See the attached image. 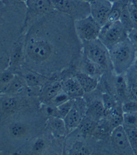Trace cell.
<instances>
[{"label":"cell","instance_id":"6da1fadb","mask_svg":"<svg viewBox=\"0 0 137 155\" xmlns=\"http://www.w3.org/2000/svg\"><path fill=\"white\" fill-rule=\"evenodd\" d=\"M25 35L22 70L50 78L67 70L82 56V43L75 32L74 20L58 11L38 20Z\"/></svg>","mask_w":137,"mask_h":155},{"label":"cell","instance_id":"8d00e7d4","mask_svg":"<svg viewBox=\"0 0 137 155\" xmlns=\"http://www.w3.org/2000/svg\"><path fill=\"white\" fill-rule=\"evenodd\" d=\"M133 67L135 68L136 70H137V54H136V58H135V64H134V65H133Z\"/></svg>","mask_w":137,"mask_h":155},{"label":"cell","instance_id":"d590c367","mask_svg":"<svg viewBox=\"0 0 137 155\" xmlns=\"http://www.w3.org/2000/svg\"><path fill=\"white\" fill-rule=\"evenodd\" d=\"M129 1L131 2V4L134 5V7L137 10V0H129Z\"/></svg>","mask_w":137,"mask_h":155},{"label":"cell","instance_id":"1f68e13d","mask_svg":"<svg viewBox=\"0 0 137 155\" xmlns=\"http://www.w3.org/2000/svg\"><path fill=\"white\" fill-rule=\"evenodd\" d=\"M71 100L70 97L62 90L61 92H60L58 95H57L55 97V98L52 100V101L51 102L50 104L55 105V106H56V107H58V106L61 105L62 104L66 102L67 101H68V100Z\"/></svg>","mask_w":137,"mask_h":155},{"label":"cell","instance_id":"5bb4252c","mask_svg":"<svg viewBox=\"0 0 137 155\" xmlns=\"http://www.w3.org/2000/svg\"><path fill=\"white\" fill-rule=\"evenodd\" d=\"M25 35L23 33L18 37L11 51L9 68L15 74L21 73L25 62Z\"/></svg>","mask_w":137,"mask_h":155},{"label":"cell","instance_id":"e575fe53","mask_svg":"<svg viewBox=\"0 0 137 155\" xmlns=\"http://www.w3.org/2000/svg\"><path fill=\"white\" fill-rule=\"evenodd\" d=\"M27 0H8V2H16V3H25Z\"/></svg>","mask_w":137,"mask_h":155},{"label":"cell","instance_id":"277c9868","mask_svg":"<svg viewBox=\"0 0 137 155\" xmlns=\"http://www.w3.org/2000/svg\"><path fill=\"white\" fill-rule=\"evenodd\" d=\"M40 106L39 97L28 95L26 88L15 95L0 94V121L26 108Z\"/></svg>","mask_w":137,"mask_h":155},{"label":"cell","instance_id":"4fadbf2b","mask_svg":"<svg viewBox=\"0 0 137 155\" xmlns=\"http://www.w3.org/2000/svg\"><path fill=\"white\" fill-rule=\"evenodd\" d=\"M64 73L50 77L49 80L41 89L39 100L42 104H47L62 90V84L65 77Z\"/></svg>","mask_w":137,"mask_h":155},{"label":"cell","instance_id":"603a6c76","mask_svg":"<svg viewBox=\"0 0 137 155\" xmlns=\"http://www.w3.org/2000/svg\"><path fill=\"white\" fill-rule=\"evenodd\" d=\"M27 87L26 81L23 77L21 74H16L12 81L0 92V94L15 95L22 92Z\"/></svg>","mask_w":137,"mask_h":155},{"label":"cell","instance_id":"9a60e30c","mask_svg":"<svg viewBox=\"0 0 137 155\" xmlns=\"http://www.w3.org/2000/svg\"><path fill=\"white\" fill-rule=\"evenodd\" d=\"M90 15L101 26L107 23L113 3L108 0H90Z\"/></svg>","mask_w":137,"mask_h":155},{"label":"cell","instance_id":"74e56055","mask_svg":"<svg viewBox=\"0 0 137 155\" xmlns=\"http://www.w3.org/2000/svg\"><path fill=\"white\" fill-rule=\"evenodd\" d=\"M108 1L111 2V3H115L117 2H119V1H122V0H108Z\"/></svg>","mask_w":137,"mask_h":155},{"label":"cell","instance_id":"d6986e66","mask_svg":"<svg viewBox=\"0 0 137 155\" xmlns=\"http://www.w3.org/2000/svg\"><path fill=\"white\" fill-rule=\"evenodd\" d=\"M19 74L23 77L28 87H31L42 88L50 79V77L43 75L38 72L28 69H23Z\"/></svg>","mask_w":137,"mask_h":155},{"label":"cell","instance_id":"5b68a950","mask_svg":"<svg viewBox=\"0 0 137 155\" xmlns=\"http://www.w3.org/2000/svg\"><path fill=\"white\" fill-rule=\"evenodd\" d=\"M109 56L113 73L125 74L135 64L136 52L126 39L110 49Z\"/></svg>","mask_w":137,"mask_h":155},{"label":"cell","instance_id":"f546056e","mask_svg":"<svg viewBox=\"0 0 137 155\" xmlns=\"http://www.w3.org/2000/svg\"><path fill=\"white\" fill-rule=\"evenodd\" d=\"M123 113H132L137 112V101L135 100L128 99L121 103Z\"/></svg>","mask_w":137,"mask_h":155},{"label":"cell","instance_id":"30bf717a","mask_svg":"<svg viewBox=\"0 0 137 155\" xmlns=\"http://www.w3.org/2000/svg\"><path fill=\"white\" fill-rule=\"evenodd\" d=\"M75 32L82 42L99 38L102 27L91 15L74 21Z\"/></svg>","mask_w":137,"mask_h":155},{"label":"cell","instance_id":"3957f363","mask_svg":"<svg viewBox=\"0 0 137 155\" xmlns=\"http://www.w3.org/2000/svg\"><path fill=\"white\" fill-rule=\"evenodd\" d=\"M27 5L7 2L0 7V73L9 67L14 43L23 33Z\"/></svg>","mask_w":137,"mask_h":155},{"label":"cell","instance_id":"4316f807","mask_svg":"<svg viewBox=\"0 0 137 155\" xmlns=\"http://www.w3.org/2000/svg\"><path fill=\"white\" fill-rule=\"evenodd\" d=\"M15 74H16L9 68H7L0 73V92L9 84Z\"/></svg>","mask_w":137,"mask_h":155},{"label":"cell","instance_id":"8fae6325","mask_svg":"<svg viewBox=\"0 0 137 155\" xmlns=\"http://www.w3.org/2000/svg\"><path fill=\"white\" fill-rule=\"evenodd\" d=\"M86 110L87 103L84 97L74 99L73 107L63 119L67 135L78 129L85 115Z\"/></svg>","mask_w":137,"mask_h":155},{"label":"cell","instance_id":"4dcf8cb0","mask_svg":"<svg viewBox=\"0 0 137 155\" xmlns=\"http://www.w3.org/2000/svg\"><path fill=\"white\" fill-rule=\"evenodd\" d=\"M73 103H74V99H71L69 100H68V101H67L66 102L63 103V104H62L61 105L57 107H58L60 118H62V119L65 118V117L67 115L68 112L70 111L71 108L73 107Z\"/></svg>","mask_w":137,"mask_h":155},{"label":"cell","instance_id":"7402d4cb","mask_svg":"<svg viewBox=\"0 0 137 155\" xmlns=\"http://www.w3.org/2000/svg\"><path fill=\"white\" fill-rule=\"evenodd\" d=\"M47 127L54 136L65 138L67 136L64 119L59 117H50L47 119Z\"/></svg>","mask_w":137,"mask_h":155},{"label":"cell","instance_id":"52a82bcc","mask_svg":"<svg viewBox=\"0 0 137 155\" xmlns=\"http://www.w3.org/2000/svg\"><path fill=\"white\" fill-rule=\"evenodd\" d=\"M55 10L71 16L74 21L90 15L88 0H52Z\"/></svg>","mask_w":137,"mask_h":155},{"label":"cell","instance_id":"2e32d148","mask_svg":"<svg viewBox=\"0 0 137 155\" xmlns=\"http://www.w3.org/2000/svg\"><path fill=\"white\" fill-rule=\"evenodd\" d=\"M99 91V93L100 92ZM98 93L95 97H90L85 99L87 103V110L85 116L98 122L104 117L105 108L102 100V92L99 95Z\"/></svg>","mask_w":137,"mask_h":155},{"label":"cell","instance_id":"d6a6232c","mask_svg":"<svg viewBox=\"0 0 137 155\" xmlns=\"http://www.w3.org/2000/svg\"><path fill=\"white\" fill-rule=\"evenodd\" d=\"M127 6L133 27L137 28V10L134 7V5L131 4V2L129 0H128Z\"/></svg>","mask_w":137,"mask_h":155},{"label":"cell","instance_id":"8992f818","mask_svg":"<svg viewBox=\"0 0 137 155\" xmlns=\"http://www.w3.org/2000/svg\"><path fill=\"white\" fill-rule=\"evenodd\" d=\"M82 54L105 72L113 71L109 50L99 38L82 42Z\"/></svg>","mask_w":137,"mask_h":155},{"label":"cell","instance_id":"83f0119b","mask_svg":"<svg viewBox=\"0 0 137 155\" xmlns=\"http://www.w3.org/2000/svg\"><path fill=\"white\" fill-rule=\"evenodd\" d=\"M127 2L125 3V4L124 6L123 10H122V12L121 14L120 19H119V21L121 22L122 25L124 26V28L128 32V31H130L131 29H132L134 27L132 23V21H131L129 12H128V10Z\"/></svg>","mask_w":137,"mask_h":155},{"label":"cell","instance_id":"ab89813d","mask_svg":"<svg viewBox=\"0 0 137 155\" xmlns=\"http://www.w3.org/2000/svg\"><path fill=\"white\" fill-rule=\"evenodd\" d=\"M3 2H4V3H7V2H8V0H2Z\"/></svg>","mask_w":137,"mask_h":155},{"label":"cell","instance_id":"cb8c5ba5","mask_svg":"<svg viewBox=\"0 0 137 155\" xmlns=\"http://www.w3.org/2000/svg\"><path fill=\"white\" fill-rule=\"evenodd\" d=\"M129 99L137 101V70L133 67L125 73Z\"/></svg>","mask_w":137,"mask_h":155},{"label":"cell","instance_id":"d4e9b609","mask_svg":"<svg viewBox=\"0 0 137 155\" xmlns=\"http://www.w3.org/2000/svg\"><path fill=\"white\" fill-rule=\"evenodd\" d=\"M127 1L128 0H122V1L113 3L107 23H113L119 21L124 6Z\"/></svg>","mask_w":137,"mask_h":155},{"label":"cell","instance_id":"ac0fdd59","mask_svg":"<svg viewBox=\"0 0 137 155\" xmlns=\"http://www.w3.org/2000/svg\"><path fill=\"white\" fill-rule=\"evenodd\" d=\"M62 91L70 97L71 99H76L84 97V91L74 74L65 77L62 84Z\"/></svg>","mask_w":137,"mask_h":155},{"label":"cell","instance_id":"44dd1931","mask_svg":"<svg viewBox=\"0 0 137 155\" xmlns=\"http://www.w3.org/2000/svg\"><path fill=\"white\" fill-rule=\"evenodd\" d=\"M114 90L115 96L119 102L129 99L126 77L125 74H114Z\"/></svg>","mask_w":137,"mask_h":155},{"label":"cell","instance_id":"7c38bea8","mask_svg":"<svg viewBox=\"0 0 137 155\" xmlns=\"http://www.w3.org/2000/svg\"><path fill=\"white\" fill-rule=\"evenodd\" d=\"M108 142V148L119 154H134L123 125L114 128Z\"/></svg>","mask_w":137,"mask_h":155},{"label":"cell","instance_id":"836d02e7","mask_svg":"<svg viewBox=\"0 0 137 155\" xmlns=\"http://www.w3.org/2000/svg\"><path fill=\"white\" fill-rule=\"evenodd\" d=\"M127 39L137 54V28H133L128 31Z\"/></svg>","mask_w":137,"mask_h":155},{"label":"cell","instance_id":"7a4b0ae2","mask_svg":"<svg viewBox=\"0 0 137 155\" xmlns=\"http://www.w3.org/2000/svg\"><path fill=\"white\" fill-rule=\"evenodd\" d=\"M40 107L28 108L0 121V154H15L46 128Z\"/></svg>","mask_w":137,"mask_h":155},{"label":"cell","instance_id":"9c48e42d","mask_svg":"<svg viewBox=\"0 0 137 155\" xmlns=\"http://www.w3.org/2000/svg\"><path fill=\"white\" fill-rule=\"evenodd\" d=\"M127 36L128 31L119 21L113 23H106L102 27L99 39L109 50L115 45L126 39Z\"/></svg>","mask_w":137,"mask_h":155},{"label":"cell","instance_id":"f35d334b","mask_svg":"<svg viewBox=\"0 0 137 155\" xmlns=\"http://www.w3.org/2000/svg\"><path fill=\"white\" fill-rule=\"evenodd\" d=\"M4 4H5V3L2 1V0H0V7L2 6V5Z\"/></svg>","mask_w":137,"mask_h":155},{"label":"cell","instance_id":"484cf974","mask_svg":"<svg viewBox=\"0 0 137 155\" xmlns=\"http://www.w3.org/2000/svg\"><path fill=\"white\" fill-rule=\"evenodd\" d=\"M125 131L134 154L137 155V128L125 127Z\"/></svg>","mask_w":137,"mask_h":155},{"label":"cell","instance_id":"e0dca14e","mask_svg":"<svg viewBox=\"0 0 137 155\" xmlns=\"http://www.w3.org/2000/svg\"><path fill=\"white\" fill-rule=\"evenodd\" d=\"M75 65L76 71L90 74L99 80L106 73L102 68L87 58L83 54H82L80 58L75 63Z\"/></svg>","mask_w":137,"mask_h":155},{"label":"cell","instance_id":"ba28073f","mask_svg":"<svg viewBox=\"0 0 137 155\" xmlns=\"http://www.w3.org/2000/svg\"><path fill=\"white\" fill-rule=\"evenodd\" d=\"M23 33L42 17L55 10L52 0H27Z\"/></svg>","mask_w":137,"mask_h":155},{"label":"cell","instance_id":"f1b7e54d","mask_svg":"<svg viewBox=\"0 0 137 155\" xmlns=\"http://www.w3.org/2000/svg\"><path fill=\"white\" fill-rule=\"evenodd\" d=\"M122 125L125 127L137 128V112L132 113H124Z\"/></svg>","mask_w":137,"mask_h":155},{"label":"cell","instance_id":"ffe728a7","mask_svg":"<svg viewBox=\"0 0 137 155\" xmlns=\"http://www.w3.org/2000/svg\"><path fill=\"white\" fill-rule=\"evenodd\" d=\"M74 76L78 79L85 94L91 93L99 89V80L95 77L78 71L75 72Z\"/></svg>","mask_w":137,"mask_h":155}]
</instances>
